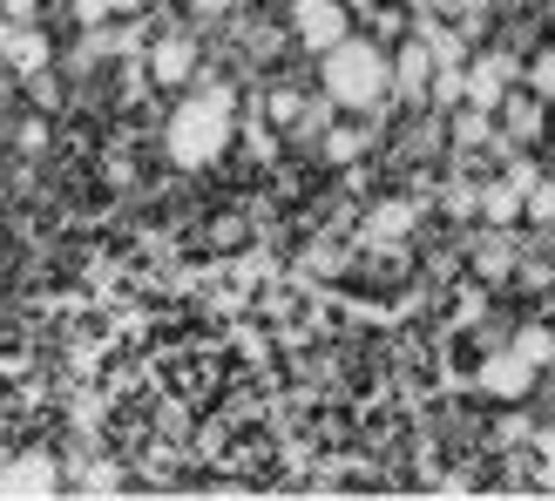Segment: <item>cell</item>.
<instances>
[{
	"instance_id": "1",
	"label": "cell",
	"mask_w": 555,
	"mask_h": 501,
	"mask_svg": "<svg viewBox=\"0 0 555 501\" xmlns=\"http://www.w3.org/2000/svg\"><path fill=\"white\" fill-rule=\"evenodd\" d=\"M237 129V89L217 75H197V89H190V102L170 116V129H163V150H170L177 170H210L217 156H224Z\"/></svg>"
},
{
	"instance_id": "2",
	"label": "cell",
	"mask_w": 555,
	"mask_h": 501,
	"mask_svg": "<svg viewBox=\"0 0 555 501\" xmlns=\"http://www.w3.org/2000/svg\"><path fill=\"white\" fill-rule=\"evenodd\" d=\"M325 95L339 108H359V116H373V108L393 95V62H386L379 41H359L346 35L339 48H325Z\"/></svg>"
},
{
	"instance_id": "3",
	"label": "cell",
	"mask_w": 555,
	"mask_h": 501,
	"mask_svg": "<svg viewBox=\"0 0 555 501\" xmlns=\"http://www.w3.org/2000/svg\"><path fill=\"white\" fill-rule=\"evenodd\" d=\"M535 380H542V373H535L508 339H502V346H488V352H481V367H475V386H481L488 400H502V407H508V400H529V394H535Z\"/></svg>"
},
{
	"instance_id": "4",
	"label": "cell",
	"mask_w": 555,
	"mask_h": 501,
	"mask_svg": "<svg viewBox=\"0 0 555 501\" xmlns=\"http://www.w3.org/2000/svg\"><path fill=\"white\" fill-rule=\"evenodd\" d=\"M521 251H529V244H521V224H481L475 244H467V265H475L481 285H502V278H515Z\"/></svg>"
},
{
	"instance_id": "5",
	"label": "cell",
	"mask_w": 555,
	"mask_h": 501,
	"mask_svg": "<svg viewBox=\"0 0 555 501\" xmlns=\"http://www.w3.org/2000/svg\"><path fill=\"white\" fill-rule=\"evenodd\" d=\"M292 35H298V48H312V54L339 48V41L352 35L346 0H298V8H292Z\"/></svg>"
},
{
	"instance_id": "6",
	"label": "cell",
	"mask_w": 555,
	"mask_h": 501,
	"mask_svg": "<svg viewBox=\"0 0 555 501\" xmlns=\"http://www.w3.org/2000/svg\"><path fill=\"white\" fill-rule=\"evenodd\" d=\"M494 129H502V143H508V150H535V143H542V129H548V102L529 95V89L515 81V89L502 95V108H494Z\"/></svg>"
},
{
	"instance_id": "7",
	"label": "cell",
	"mask_w": 555,
	"mask_h": 501,
	"mask_svg": "<svg viewBox=\"0 0 555 501\" xmlns=\"http://www.w3.org/2000/svg\"><path fill=\"white\" fill-rule=\"evenodd\" d=\"M434 68H440V62L427 54V41H421V35H406L400 54H393V95H400V102H427Z\"/></svg>"
},
{
	"instance_id": "8",
	"label": "cell",
	"mask_w": 555,
	"mask_h": 501,
	"mask_svg": "<svg viewBox=\"0 0 555 501\" xmlns=\"http://www.w3.org/2000/svg\"><path fill=\"white\" fill-rule=\"evenodd\" d=\"M150 75L163 81V89L190 81V75H197V41H190V35H156L150 41Z\"/></svg>"
},
{
	"instance_id": "9",
	"label": "cell",
	"mask_w": 555,
	"mask_h": 501,
	"mask_svg": "<svg viewBox=\"0 0 555 501\" xmlns=\"http://www.w3.org/2000/svg\"><path fill=\"white\" fill-rule=\"evenodd\" d=\"M62 475H54V454H14L0 467V494H54Z\"/></svg>"
},
{
	"instance_id": "10",
	"label": "cell",
	"mask_w": 555,
	"mask_h": 501,
	"mask_svg": "<svg viewBox=\"0 0 555 501\" xmlns=\"http://www.w3.org/2000/svg\"><path fill=\"white\" fill-rule=\"evenodd\" d=\"M475 224H521V190L508 177L475 183Z\"/></svg>"
},
{
	"instance_id": "11",
	"label": "cell",
	"mask_w": 555,
	"mask_h": 501,
	"mask_svg": "<svg viewBox=\"0 0 555 501\" xmlns=\"http://www.w3.org/2000/svg\"><path fill=\"white\" fill-rule=\"evenodd\" d=\"M0 62H8L14 75H35V68H48V35L41 27H8V41H0Z\"/></svg>"
},
{
	"instance_id": "12",
	"label": "cell",
	"mask_w": 555,
	"mask_h": 501,
	"mask_svg": "<svg viewBox=\"0 0 555 501\" xmlns=\"http://www.w3.org/2000/svg\"><path fill=\"white\" fill-rule=\"evenodd\" d=\"M508 346L529 359L535 373H555V325H548V319H521V325L508 332Z\"/></svg>"
},
{
	"instance_id": "13",
	"label": "cell",
	"mask_w": 555,
	"mask_h": 501,
	"mask_svg": "<svg viewBox=\"0 0 555 501\" xmlns=\"http://www.w3.org/2000/svg\"><path fill=\"white\" fill-rule=\"evenodd\" d=\"M413 217H421V204H400V197L373 204V217H366V244H393V237H406Z\"/></svg>"
},
{
	"instance_id": "14",
	"label": "cell",
	"mask_w": 555,
	"mask_h": 501,
	"mask_svg": "<svg viewBox=\"0 0 555 501\" xmlns=\"http://www.w3.org/2000/svg\"><path fill=\"white\" fill-rule=\"evenodd\" d=\"M454 143L461 150H494V116H488V108H475V102H461L454 108Z\"/></svg>"
},
{
	"instance_id": "15",
	"label": "cell",
	"mask_w": 555,
	"mask_h": 501,
	"mask_svg": "<svg viewBox=\"0 0 555 501\" xmlns=\"http://www.w3.org/2000/svg\"><path fill=\"white\" fill-rule=\"evenodd\" d=\"M521 89L542 95V102L555 108V41H548V48H535L529 62H521Z\"/></svg>"
},
{
	"instance_id": "16",
	"label": "cell",
	"mask_w": 555,
	"mask_h": 501,
	"mask_svg": "<svg viewBox=\"0 0 555 501\" xmlns=\"http://www.w3.org/2000/svg\"><path fill=\"white\" fill-rule=\"evenodd\" d=\"M529 481L555 494V427H535V440H529Z\"/></svg>"
},
{
	"instance_id": "17",
	"label": "cell",
	"mask_w": 555,
	"mask_h": 501,
	"mask_svg": "<svg viewBox=\"0 0 555 501\" xmlns=\"http://www.w3.org/2000/svg\"><path fill=\"white\" fill-rule=\"evenodd\" d=\"M535 440V413H521V400H508V413L494 421V448H529Z\"/></svg>"
},
{
	"instance_id": "18",
	"label": "cell",
	"mask_w": 555,
	"mask_h": 501,
	"mask_svg": "<svg viewBox=\"0 0 555 501\" xmlns=\"http://www.w3.org/2000/svg\"><path fill=\"white\" fill-rule=\"evenodd\" d=\"M319 143H325V150H319L325 163H352V156H366V143H373V129H325Z\"/></svg>"
},
{
	"instance_id": "19",
	"label": "cell",
	"mask_w": 555,
	"mask_h": 501,
	"mask_svg": "<svg viewBox=\"0 0 555 501\" xmlns=\"http://www.w3.org/2000/svg\"><path fill=\"white\" fill-rule=\"evenodd\" d=\"M502 156H508V170H502V177H508V183L521 190V197H529V190L542 183V163H535L529 150H502Z\"/></svg>"
},
{
	"instance_id": "20",
	"label": "cell",
	"mask_w": 555,
	"mask_h": 501,
	"mask_svg": "<svg viewBox=\"0 0 555 501\" xmlns=\"http://www.w3.org/2000/svg\"><path fill=\"white\" fill-rule=\"evenodd\" d=\"M264 108H271V123H298V116H305V95H298V89H271Z\"/></svg>"
},
{
	"instance_id": "21",
	"label": "cell",
	"mask_w": 555,
	"mask_h": 501,
	"mask_svg": "<svg viewBox=\"0 0 555 501\" xmlns=\"http://www.w3.org/2000/svg\"><path fill=\"white\" fill-rule=\"evenodd\" d=\"M448 217H475V183H448Z\"/></svg>"
},
{
	"instance_id": "22",
	"label": "cell",
	"mask_w": 555,
	"mask_h": 501,
	"mask_svg": "<svg viewBox=\"0 0 555 501\" xmlns=\"http://www.w3.org/2000/svg\"><path fill=\"white\" fill-rule=\"evenodd\" d=\"M75 21L81 27H102L108 21V0H75Z\"/></svg>"
},
{
	"instance_id": "23",
	"label": "cell",
	"mask_w": 555,
	"mask_h": 501,
	"mask_svg": "<svg viewBox=\"0 0 555 501\" xmlns=\"http://www.w3.org/2000/svg\"><path fill=\"white\" fill-rule=\"evenodd\" d=\"M190 8H197V14H231L237 0H190Z\"/></svg>"
},
{
	"instance_id": "24",
	"label": "cell",
	"mask_w": 555,
	"mask_h": 501,
	"mask_svg": "<svg viewBox=\"0 0 555 501\" xmlns=\"http://www.w3.org/2000/svg\"><path fill=\"white\" fill-rule=\"evenodd\" d=\"M8 14H14V21H27V14H35V0H8Z\"/></svg>"
},
{
	"instance_id": "25",
	"label": "cell",
	"mask_w": 555,
	"mask_h": 501,
	"mask_svg": "<svg viewBox=\"0 0 555 501\" xmlns=\"http://www.w3.org/2000/svg\"><path fill=\"white\" fill-rule=\"evenodd\" d=\"M116 8H143V0H108V14H116Z\"/></svg>"
},
{
	"instance_id": "26",
	"label": "cell",
	"mask_w": 555,
	"mask_h": 501,
	"mask_svg": "<svg viewBox=\"0 0 555 501\" xmlns=\"http://www.w3.org/2000/svg\"><path fill=\"white\" fill-rule=\"evenodd\" d=\"M542 319H548V325H555V298H548V312H542Z\"/></svg>"
},
{
	"instance_id": "27",
	"label": "cell",
	"mask_w": 555,
	"mask_h": 501,
	"mask_svg": "<svg viewBox=\"0 0 555 501\" xmlns=\"http://www.w3.org/2000/svg\"><path fill=\"white\" fill-rule=\"evenodd\" d=\"M0 95H8V75H0Z\"/></svg>"
},
{
	"instance_id": "28",
	"label": "cell",
	"mask_w": 555,
	"mask_h": 501,
	"mask_svg": "<svg viewBox=\"0 0 555 501\" xmlns=\"http://www.w3.org/2000/svg\"><path fill=\"white\" fill-rule=\"evenodd\" d=\"M0 440H8V421H0Z\"/></svg>"
}]
</instances>
